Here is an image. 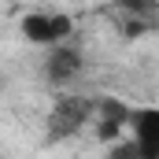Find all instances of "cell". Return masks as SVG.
I'll use <instances>...</instances> for the list:
<instances>
[{"mask_svg":"<svg viewBox=\"0 0 159 159\" xmlns=\"http://www.w3.org/2000/svg\"><path fill=\"white\" fill-rule=\"evenodd\" d=\"M93 115H96V96H78V93L59 96L44 119V144L78 137L81 129L93 126Z\"/></svg>","mask_w":159,"mask_h":159,"instance_id":"1","label":"cell"},{"mask_svg":"<svg viewBox=\"0 0 159 159\" xmlns=\"http://www.w3.org/2000/svg\"><path fill=\"white\" fill-rule=\"evenodd\" d=\"M19 30L30 44L41 48H56V44H67L74 34V19L67 11H26L19 19Z\"/></svg>","mask_w":159,"mask_h":159,"instance_id":"2","label":"cell"},{"mask_svg":"<svg viewBox=\"0 0 159 159\" xmlns=\"http://www.w3.org/2000/svg\"><path fill=\"white\" fill-rule=\"evenodd\" d=\"M129 115H133V107L119 100V96H96V115H93V133H96V141L100 144H119L122 133L129 129Z\"/></svg>","mask_w":159,"mask_h":159,"instance_id":"3","label":"cell"},{"mask_svg":"<svg viewBox=\"0 0 159 159\" xmlns=\"http://www.w3.org/2000/svg\"><path fill=\"white\" fill-rule=\"evenodd\" d=\"M129 141L141 159H159V107L144 104L129 115Z\"/></svg>","mask_w":159,"mask_h":159,"instance_id":"4","label":"cell"},{"mask_svg":"<svg viewBox=\"0 0 159 159\" xmlns=\"http://www.w3.org/2000/svg\"><path fill=\"white\" fill-rule=\"evenodd\" d=\"M41 70H44V81H48V85H59V89L70 85V81L85 70L81 48H78V44H56V48H48Z\"/></svg>","mask_w":159,"mask_h":159,"instance_id":"5","label":"cell"},{"mask_svg":"<svg viewBox=\"0 0 159 159\" xmlns=\"http://www.w3.org/2000/svg\"><path fill=\"white\" fill-rule=\"evenodd\" d=\"M107 159H141V156H137L133 141H119V144H111V148H107Z\"/></svg>","mask_w":159,"mask_h":159,"instance_id":"6","label":"cell"},{"mask_svg":"<svg viewBox=\"0 0 159 159\" xmlns=\"http://www.w3.org/2000/svg\"><path fill=\"white\" fill-rule=\"evenodd\" d=\"M0 159H4V156H0Z\"/></svg>","mask_w":159,"mask_h":159,"instance_id":"7","label":"cell"}]
</instances>
